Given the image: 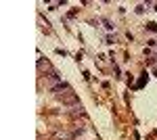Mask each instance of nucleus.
Instances as JSON below:
<instances>
[{
  "instance_id": "f257e3e1",
  "label": "nucleus",
  "mask_w": 157,
  "mask_h": 140,
  "mask_svg": "<svg viewBox=\"0 0 157 140\" xmlns=\"http://www.w3.org/2000/svg\"><path fill=\"white\" fill-rule=\"evenodd\" d=\"M50 90L55 92V96L59 98L63 105H67V107H80V100H78V96H75V92L71 90V86H69L67 82L55 84V86H50Z\"/></svg>"
},
{
  "instance_id": "f03ea898",
  "label": "nucleus",
  "mask_w": 157,
  "mask_h": 140,
  "mask_svg": "<svg viewBox=\"0 0 157 140\" xmlns=\"http://www.w3.org/2000/svg\"><path fill=\"white\" fill-rule=\"evenodd\" d=\"M38 69L42 71V73H44V71H48V73H50V71H55L52 67H50V63H48V61H44L42 57L38 59Z\"/></svg>"
},
{
  "instance_id": "7ed1b4c3",
  "label": "nucleus",
  "mask_w": 157,
  "mask_h": 140,
  "mask_svg": "<svg viewBox=\"0 0 157 140\" xmlns=\"http://www.w3.org/2000/svg\"><path fill=\"white\" fill-rule=\"evenodd\" d=\"M147 29L149 32H157V23H147Z\"/></svg>"
},
{
  "instance_id": "20e7f679",
  "label": "nucleus",
  "mask_w": 157,
  "mask_h": 140,
  "mask_svg": "<svg viewBox=\"0 0 157 140\" xmlns=\"http://www.w3.org/2000/svg\"><path fill=\"white\" fill-rule=\"evenodd\" d=\"M136 13H138V15L145 13V4H138V6H136Z\"/></svg>"
}]
</instances>
